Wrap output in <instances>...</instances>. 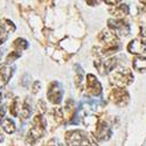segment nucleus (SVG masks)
I'll use <instances>...</instances> for the list:
<instances>
[{
    "mask_svg": "<svg viewBox=\"0 0 146 146\" xmlns=\"http://www.w3.org/2000/svg\"><path fill=\"white\" fill-rule=\"evenodd\" d=\"M97 40L102 44L101 48H96V55L98 56H109L111 54H115L117 50H119V39L118 36L109 29H103Z\"/></svg>",
    "mask_w": 146,
    "mask_h": 146,
    "instance_id": "f257e3e1",
    "label": "nucleus"
},
{
    "mask_svg": "<svg viewBox=\"0 0 146 146\" xmlns=\"http://www.w3.org/2000/svg\"><path fill=\"white\" fill-rule=\"evenodd\" d=\"M44 132H46L44 118H43V116L41 113L36 115L32 120L31 129H29L27 136H26V144L27 145H34L40 138L43 137Z\"/></svg>",
    "mask_w": 146,
    "mask_h": 146,
    "instance_id": "f03ea898",
    "label": "nucleus"
},
{
    "mask_svg": "<svg viewBox=\"0 0 146 146\" xmlns=\"http://www.w3.org/2000/svg\"><path fill=\"white\" fill-rule=\"evenodd\" d=\"M64 138L68 146H96L95 140L82 130H70L66 132Z\"/></svg>",
    "mask_w": 146,
    "mask_h": 146,
    "instance_id": "7ed1b4c3",
    "label": "nucleus"
},
{
    "mask_svg": "<svg viewBox=\"0 0 146 146\" xmlns=\"http://www.w3.org/2000/svg\"><path fill=\"white\" fill-rule=\"evenodd\" d=\"M110 83L116 88H124L127 87L133 82V74L131 72L130 69H120L116 70L110 74Z\"/></svg>",
    "mask_w": 146,
    "mask_h": 146,
    "instance_id": "20e7f679",
    "label": "nucleus"
},
{
    "mask_svg": "<svg viewBox=\"0 0 146 146\" xmlns=\"http://www.w3.org/2000/svg\"><path fill=\"white\" fill-rule=\"evenodd\" d=\"M92 136L95 139H97L98 141H105L109 140L110 137L112 136V131H111V126L109 125L104 119H98L97 124L92 131Z\"/></svg>",
    "mask_w": 146,
    "mask_h": 146,
    "instance_id": "39448f33",
    "label": "nucleus"
},
{
    "mask_svg": "<svg viewBox=\"0 0 146 146\" xmlns=\"http://www.w3.org/2000/svg\"><path fill=\"white\" fill-rule=\"evenodd\" d=\"M109 100L119 108L125 106L130 101V95L124 88H113L109 94Z\"/></svg>",
    "mask_w": 146,
    "mask_h": 146,
    "instance_id": "423d86ee",
    "label": "nucleus"
},
{
    "mask_svg": "<svg viewBox=\"0 0 146 146\" xmlns=\"http://www.w3.org/2000/svg\"><path fill=\"white\" fill-rule=\"evenodd\" d=\"M108 27L117 36H127L130 34V25L121 19H109Z\"/></svg>",
    "mask_w": 146,
    "mask_h": 146,
    "instance_id": "0eeeda50",
    "label": "nucleus"
},
{
    "mask_svg": "<svg viewBox=\"0 0 146 146\" xmlns=\"http://www.w3.org/2000/svg\"><path fill=\"white\" fill-rule=\"evenodd\" d=\"M86 91L88 95L98 97L102 95V86L100 81L96 78L95 75L88 74L87 75V81H86Z\"/></svg>",
    "mask_w": 146,
    "mask_h": 146,
    "instance_id": "6e6552de",
    "label": "nucleus"
},
{
    "mask_svg": "<svg viewBox=\"0 0 146 146\" xmlns=\"http://www.w3.org/2000/svg\"><path fill=\"white\" fill-rule=\"evenodd\" d=\"M62 95H63V91H62V89H61V86H60L58 82L54 81L48 86L47 97H48V100H49L50 103L60 104L61 100H62Z\"/></svg>",
    "mask_w": 146,
    "mask_h": 146,
    "instance_id": "1a4fd4ad",
    "label": "nucleus"
},
{
    "mask_svg": "<svg viewBox=\"0 0 146 146\" xmlns=\"http://www.w3.org/2000/svg\"><path fill=\"white\" fill-rule=\"evenodd\" d=\"M94 64L97 69H98V72L101 75H106L111 70H113V68L116 67L117 58L111 57V58H108V60H97L94 62Z\"/></svg>",
    "mask_w": 146,
    "mask_h": 146,
    "instance_id": "9d476101",
    "label": "nucleus"
},
{
    "mask_svg": "<svg viewBox=\"0 0 146 146\" xmlns=\"http://www.w3.org/2000/svg\"><path fill=\"white\" fill-rule=\"evenodd\" d=\"M109 12L115 15L117 19H120V18H124L125 15L129 14V6L126 4H119V5H116L115 8H110Z\"/></svg>",
    "mask_w": 146,
    "mask_h": 146,
    "instance_id": "9b49d317",
    "label": "nucleus"
},
{
    "mask_svg": "<svg viewBox=\"0 0 146 146\" xmlns=\"http://www.w3.org/2000/svg\"><path fill=\"white\" fill-rule=\"evenodd\" d=\"M127 52L131 54H143V39H136L129 42L127 44Z\"/></svg>",
    "mask_w": 146,
    "mask_h": 146,
    "instance_id": "f8f14e48",
    "label": "nucleus"
},
{
    "mask_svg": "<svg viewBox=\"0 0 146 146\" xmlns=\"http://www.w3.org/2000/svg\"><path fill=\"white\" fill-rule=\"evenodd\" d=\"M12 75H13V68L12 66H8V64H3L0 66V82L1 83H7Z\"/></svg>",
    "mask_w": 146,
    "mask_h": 146,
    "instance_id": "ddd939ff",
    "label": "nucleus"
},
{
    "mask_svg": "<svg viewBox=\"0 0 146 146\" xmlns=\"http://www.w3.org/2000/svg\"><path fill=\"white\" fill-rule=\"evenodd\" d=\"M132 67L133 69H136L138 71H145L146 70V57L144 56H136L132 60Z\"/></svg>",
    "mask_w": 146,
    "mask_h": 146,
    "instance_id": "4468645a",
    "label": "nucleus"
},
{
    "mask_svg": "<svg viewBox=\"0 0 146 146\" xmlns=\"http://www.w3.org/2000/svg\"><path fill=\"white\" fill-rule=\"evenodd\" d=\"M3 129L6 133L8 135H12V133H14L15 130H17V126H15V123L11 118H5L4 121H3Z\"/></svg>",
    "mask_w": 146,
    "mask_h": 146,
    "instance_id": "2eb2a0df",
    "label": "nucleus"
},
{
    "mask_svg": "<svg viewBox=\"0 0 146 146\" xmlns=\"http://www.w3.org/2000/svg\"><path fill=\"white\" fill-rule=\"evenodd\" d=\"M31 112H32V105L29 103L28 100H26L25 102H23V104L21 105V111H20V115H21V118L23 120H26L29 118L31 116Z\"/></svg>",
    "mask_w": 146,
    "mask_h": 146,
    "instance_id": "dca6fc26",
    "label": "nucleus"
},
{
    "mask_svg": "<svg viewBox=\"0 0 146 146\" xmlns=\"http://www.w3.org/2000/svg\"><path fill=\"white\" fill-rule=\"evenodd\" d=\"M20 106L21 105H20L19 98H18V97H15V98L12 101L11 106H9V112H11V115L13 116V117H18V115L20 113V111H21V108Z\"/></svg>",
    "mask_w": 146,
    "mask_h": 146,
    "instance_id": "f3484780",
    "label": "nucleus"
},
{
    "mask_svg": "<svg viewBox=\"0 0 146 146\" xmlns=\"http://www.w3.org/2000/svg\"><path fill=\"white\" fill-rule=\"evenodd\" d=\"M52 116L54 117L55 121L57 124H63L64 123V116H63V111L62 109L60 108H55L52 110Z\"/></svg>",
    "mask_w": 146,
    "mask_h": 146,
    "instance_id": "a211bd4d",
    "label": "nucleus"
},
{
    "mask_svg": "<svg viewBox=\"0 0 146 146\" xmlns=\"http://www.w3.org/2000/svg\"><path fill=\"white\" fill-rule=\"evenodd\" d=\"M28 47V42L25 40V39H17L14 42H13V48H15L17 52H21L23 49H26Z\"/></svg>",
    "mask_w": 146,
    "mask_h": 146,
    "instance_id": "6ab92c4d",
    "label": "nucleus"
},
{
    "mask_svg": "<svg viewBox=\"0 0 146 146\" xmlns=\"http://www.w3.org/2000/svg\"><path fill=\"white\" fill-rule=\"evenodd\" d=\"M21 56V54H20V52H12L7 57H6V62L7 63H11V62H13V61H15L17 58H19Z\"/></svg>",
    "mask_w": 146,
    "mask_h": 146,
    "instance_id": "aec40b11",
    "label": "nucleus"
},
{
    "mask_svg": "<svg viewBox=\"0 0 146 146\" xmlns=\"http://www.w3.org/2000/svg\"><path fill=\"white\" fill-rule=\"evenodd\" d=\"M44 146H63V145H62V144H60V141H57L56 139H52V140L48 141Z\"/></svg>",
    "mask_w": 146,
    "mask_h": 146,
    "instance_id": "412c9836",
    "label": "nucleus"
},
{
    "mask_svg": "<svg viewBox=\"0 0 146 146\" xmlns=\"http://www.w3.org/2000/svg\"><path fill=\"white\" fill-rule=\"evenodd\" d=\"M40 87H41V84H40V82L38 81V82H35L34 84H33V89H32V92L33 94H36L39 90H40Z\"/></svg>",
    "mask_w": 146,
    "mask_h": 146,
    "instance_id": "4be33fe9",
    "label": "nucleus"
},
{
    "mask_svg": "<svg viewBox=\"0 0 146 146\" xmlns=\"http://www.w3.org/2000/svg\"><path fill=\"white\" fill-rule=\"evenodd\" d=\"M143 50L144 53H146V38L143 39Z\"/></svg>",
    "mask_w": 146,
    "mask_h": 146,
    "instance_id": "5701e85b",
    "label": "nucleus"
},
{
    "mask_svg": "<svg viewBox=\"0 0 146 146\" xmlns=\"http://www.w3.org/2000/svg\"><path fill=\"white\" fill-rule=\"evenodd\" d=\"M106 4H111L112 6H115L116 4H120V1H105Z\"/></svg>",
    "mask_w": 146,
    "mask_h": 146,
    "instance_id": "b1692460",
    "label": "nucleus"
},
{
    "mask_svg": "<svg viewBox=\"0 0 146 146\" xmlns=\"http://www.w3.org/2000/svg\"><path fill=\"white\" fill-rule=\"evenodd\" d=\"M4 140V136H3V132H1V130H0V143H1Z\"/></svg>",
    "mask_w": 146,
    "mask_h": 146,
    "instance_id": "393cba45",
    "label": "nucleus"
},
{
    "mask_svg": "<svg viewBox=\"0 0 146 146\" xmlns=\"http://www.w3.org/2000/svg\"><path fill=\"white\" fill-rule=\"evenodd\" d=\"M1 54H3V52H1V50H0V58H1Z\"/></svg>",
    "mask_w": 146,
    "mask_h": 146,
    "instance_id": "a878e982",
    "label": "nucleus"
},
{
    "mask_svg": "<svg viewBox=\"0 0 146 146\" xmlns=\"http://www.w3.org/2000/svg\"><path fill=\"white\" fill-rule=\"evenodd\" d=\"M43 146H44V145H43Z\"/></svg>",
    "mask_w": 146,
    "mask_h": 146,
    "instance_id": "bb28decb",
    "label": "nucleus"
}]
</instances>
